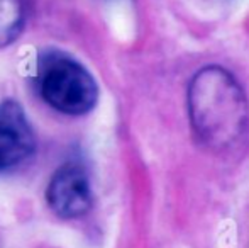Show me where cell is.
<instances>
[{
    "label": "cell",
    "instance_id": "obj_1",
    "mask_svg": "<svg viewBox=\"0 0 249 248\" xmlns=\"http://www.w3.org/2000/svg\"><path fill=\"white\" fill-rule=\"evenodd\" d=\"M187 106L197 139L213 152L232 148L246 134L248 97L236 76L222 66L207 65L192 76Z\"/></svg>",
    "mask_w": 249,
    "mask_h": 248
},
{
    "label": "cell",
    "instance_id": "obj_2",
    "mask_svg": "<svg viewBox=\"0 0 249 248\" xmlns=\"http://www.w3.org/2000/svg\"><path fill=\"white\" fill-rule=\"evenodd\" d=\"M34 87L48 106L66 116L90 113L99 99V87L92 73L75 58L58 50L39 53Z\"/></svg>",
    "mask_w": 249,
    "mask_h": 248
},
{
    "label": "cell",
    "instance_id": "obj_3",
    "mask_svg": "<svg viewBox=\"0 0 249 248\" xmlns=\"http://www.w3.org/2000/svg\"><path fill=\"white\" fill-rule=\"evenodd\" d=\"M51 211L63 219H76L90 211L93 192L90 177L80 163L68 162L53 173L46 189Z\"/></svg>",
    "mask_w": 249,
    "mask_h": 248
},
{
    "label": "cell",
    "instance_id": "obj_4",
    "mask_svg": "<svg viewBox=\"0 0 249 248\" xmlns=\"http://www.w3.org/2000/svg\"><path fill=\"white\" fill-rule=\"evenodd\" d=\"M36 150V136L19 102L0 104V172L22 165Z\"/></svg>",
    "mask_w": 249,
    "mask_h": 248
},
{
    "label": "cell",
    "instance_id": "obj_5",
    "mask_svg": "<svg viewBox=\"0 0 249 248\" xmlns=\"http://www.w3.org/2000/svg\"><path fill=\"white\" fill-rule=\"evenodd\" d=\"M26 19L24 0H0V48L17 39Z\"/></svg>",
    "mask_w": 249,
    "mask_h": 248
}]
</instances>
